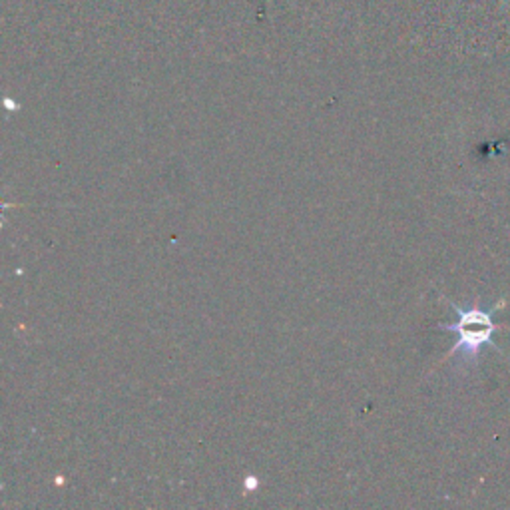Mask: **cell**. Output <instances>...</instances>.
Returning a JSON list of instances; mask_svg holds the SVG:
<instances>
[{
  "label": "cell",
  "mask_w": 510,
  "mask_h": 510,
  "mask_svg": "<svg viewBox=\"0 0 510 510\" xmlns=\"http://www.w3.org/2000/svg\"><path fill=\"white\" fill-rule=\"evenodd\" d=\"M451 308L457 313V321L449 323V326H444V323L439 326V329L452 331L459 336V341L454 343L449 355H461L462 361H467V363H477L482 353V347H493L498 355H503V349L493 341V336L495 331L505 327L495 323L493 318L497 311L505 308V301L497 303L495 308L490 309H482L477 308V305L462 309L457 303H451Z\"/></svg>",
  "instance_id": "1"
},
{
  "label": "cell",
  "mask_w": 510,
  "mask_h": 510,
  "mask_svg": "<svg viewBox=\"0 0 510 510\" xmlns=\"http://www.w3.org/2000/svg\"><path fill=\"white\" fill-rule=\"evenodd\" d=\"M246 485H247V488H254V487L257 488V480H254V477H247V482H246Z\"/></svg>",
  "instance_id": "2"
}]
</instances>
